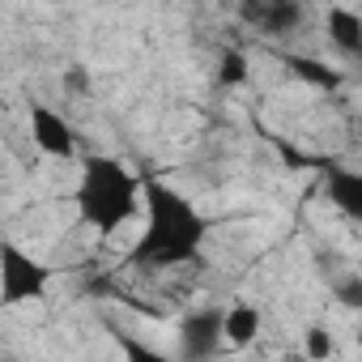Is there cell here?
<instances>
[{
    "label": "cell",
    "instance_id": "6da1fadb",
    "mask_svg": "<svg viewBox=\"0 0 362 362\" xmlns=\"http://www.w3.org/2000/svg\"><path fill=\"white\" fill-rule=\"evenodd\" d=\"M205 235L209 222L184 192L166 188L162 179H145V226L128 247V264L145 273L192 264L205 247Z\"/></svg>",
    "mask_w": 362,
    "mask_h": 362
},
{
    "label": "cell",
    "instance_id": "7a4b0ae2",
    "mask_svg": "<svg viewBox=\"0 0 362 362\" xmlns=\"http://www.w3.org/2000/svg\"><path fill=\"white\" fill-rule=\"evenodd\" d=\"M145 197V184L119 162V158H86L77 179V218L103 235H115L136 218V201Z\"/></svg>",
    "mask_w": 362,
    "mask_h": 362
},
{
    "label": "cell",
    "instance_id": "3957f363",
    "mask_svg": "<svg viewBox=\"0 0 362 362\" xmlns=\"http://www.w3.org/2000/svg\"><path fill=\"white\" fill-rule=\"evenodd\" d=\"M47 286H52V269L47 264H39L35 256H26L18 243L0 247V303H5V307L43 298Z\"/></svg>",
    "mask_w": 362,
    "mask_h": 362
},
{
    "label": "cell",
    "instance_id": "277c9868",
    "mask_svg": "<svg viewBox=\"0 0 362 362\" xmlns=\"http://www.w3.org/2000/svg\"><path fill=\"white\" fill-rule=\"evenodd\" d=\"M226 341V311L205 307L192 311L184 324H179V354L184 358H214Z\"/></svg>",
    "mask_w": 362,
    "mask_h": 362
},
{
    "label": "cell",
    "instance_id": "5b68a950",
    "mask_svg": "<svg viewBox=\"0 0 362 362\" xmlns=\"http://www.w3.org/2000/svg\"><path fill=\"white\" fill-rule=\"evenodd\" d=\"M30 136H35V145H39L47 158H73V153H77V132H73V124H69L56 107H47V103H30Z\"/></svg>",
    "mask_w": 362,
    "mask_h": 362
},
{
    "label": "cell",
    "instance_id": "8992f818",
    "mask_svg": "<svg viewBox=\"0 0 362 362\" xmlns=\"http://www.w3.org/2000/svg\"><path fill=\"white\" fill-rule=\"evenodd\" d=\"M252 26L260 35H273V39H286L303 26V0H252L247 9Z\"/></svg>",
    "mask_w": 362,
    "mask_h": 362
},
{
    "label": "cell",
    "instance_id": "52a82bcc",
    "mask_svg": "<svg viewBox=\"0 0 362 362\" xmlns=\"http://www.w3.org/2000/svg\"><path fill=\"white\" fill-rule=\"evenodd\" d=\"M324 192H328V201H332L345 218L362 222V170H341V166H332L328 179H324Z\"/></svg>",
    "mask_w": 362,
    "mask_h": 362
},
{
    "label": "cell",
    "instance_id": "ba28073f",
    "mask_svg": "<svg viewBox=\"0 0 362 362\" xmlns=\"http://www.w3.org/2000/svg\"><path fill=\"white\" fill-rule=\"evenodd\" d=\"M324 30H328V43L345 56H362V18L354 9H328L324 13Z\"/></svg>",
    "mask_w": 362,
    "mask_h": 362
},
{
    "label": "cell",
    "instance_id": "9c48e42d",
    "mask_svg": "<svg viewBox=\"0 0 362 362\" xmlns=\"http://www.w3.org/2000/svg\"><path fill=\"white\" fill-rule=\"evenodd\" d=\"M256 337H260V311H256L252 303L226 307V341H230L235 349H247Z\"/></svg>",
    "mask_w": 362,
    "mask_h": 362
},
{
    "label": "cell",
    "instance_id": "30bf717a",
    "mask_svg": "<svg viewBox=\"0 0 362 362\" xmlns=\"http://www.w3.org/2000/svg\"><path fill=\"white\" fill-rule=\"evenodd\" d=\"M286 69H290L298 81H307L311 90H337V86H341V73L328 69V64L315 60V56H286Z\"/></svg>",
    "mask_w": 362,
    "mask_h": 362
},
{
    "label": "cell",
    "instance_id": "8fae6325",
    "mask_svg": "<svg viewBox=\"0 0 362 362\" xmlns=\"http://www.w3.org/2000/svg\"><path fill=\"white\" fill-rule=\"evenodd\" d=\"M247 73H252V64H247V56H243L239 47H226V52L218 56V81H222L226 90H239V86L247 81Z\"/></svg>",
    "mask_w": 362,
    "mask_h": 362
},
{
    "label": "cell",
    "instance_id": "7c38bea8",
    "mask_svg": "<svg viewBox=\"0 0 362 362\" xmlns=\"http://www.w3.org/2000/svg\"><path fill=\"white\" fill-rule=\"evenodd\" d=\"M332 354V337L324 328H307V358H328Z\"/></svg>",
    "mask_w": 362,
    "mask_h": 362
},
{
    "label": "cell",
    "instance_id": "4fadbf2b",
    "mask_svg": "<svg viewBox=\"0 0 362 362\" xmlns=\"http://www.w3.org/2000/svg\"><path fill=\"white\" fill-rule=\"evenodd\" d=\"M73 86V94H86V73L81 69H73V73H64V90Z\"/></svg>",
    "mask_w": 362,
    "mask_h": 362
},
{
    "label": "cell",
    "instance_id": "5bb4252c",
    "mask_svg": "<svg viewBox=\"0 0 362 362\" xmlns=\"http://www.w3.org/2000/svg\"><path fill=\"white\" fill-rule=\"evenodd\" d=\"M358 349H362V324H358Z\"/></svg>",
    "mask_w": 362,
    "mask_h": 362
}]
</instances>
